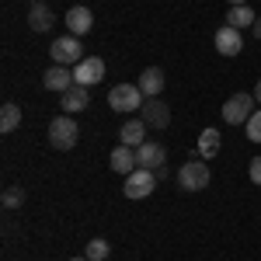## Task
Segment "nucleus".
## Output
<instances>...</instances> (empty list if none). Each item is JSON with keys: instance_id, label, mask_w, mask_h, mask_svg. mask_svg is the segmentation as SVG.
<instances>
[{"instance_id": "nucleus-8", "label": "nucleus", "mask_w": 261, "mask_h": 261, "mask_svg": "<svg viewBox=\"0 0 261 261\" xmlns=\"http://www.w3.org/2000/svg\"><path fill=\"white\" fill-rule=\"evenodd\" d=\"M140 112H143L140 119L146 122L150 129H167V125H171V108H167L161 98H146V105H143Z\"/></svg>"}, {"instance_id": "nucleus-6", "label": "nucleus", "mask_w": 261, "mask_h": 261, "mask_svg": "<svg viewBox=\"0 0 261 261\" xmlns=\"http://www.w3.org/2000/svg\"><path fill=\"white\" fill-rule=\"evenodd\" d=\"M53 63H60V66H77L84 60V45L77 35H63V39L53 42Z\"/></svg>"}, {"instance_id": "nucleus-20", "label": "nucleus", "mask_w": 261, "mask_h": 261, "mask_svg": "<svg viewBox=\"0 0 261 261\" xmlns=\"http://www.w3.org/2000/svg\"><path fill=\"white\" fill-rule=\"evenodd\" d=\"M18 125H21V105L4 101V108H0V133H14Z\"/></svg>"}, {"instance_id": "nucleus-21", "label": "nucleus", "mask_w": 261, "mask_h": 261, "mask_svg": "<svg viewBox=\"0 0 261 261\" xmlns=\"http://www.w3.org/2000/svg\"><path fill=\"white\" fill-rule=\"evenodd\" d=\"M108 251H112V244L105 241V237H94V241L87 244V251H84V254H87L91 261H108Z\"/></svg>"}, {"instance_id": "nucleus-29", "label": "nucleus", "mask_w": 261, "mask_h": 261, "mask_svg": "<svg viewBox=\"0 0 261 261\" xmlns=\"http://www.w3.org/2000/svg\"><path fill=\"white\" fill-rule=\"evenodd\" d=\"M35 4H42V0H32V7H35Z\"/></svg>"}, {"instance_id": "nucleus-1", "label": "nucleus", "mask_w": 261, "mask_h": 261, "mask_svg": "<svg viewBox=\"0 0 261 261\" xmlns=\"http://www.w3.org/2000/svg\"><path fill=\"white\" fill-rule=\"evenodd\" d=\"M81 140V125L70 119V115H56L49 122V146L53 150H73Z\"/></svg>"}, {"instance_id": "nucleus-11", "label": "nucleus", "mask_w": 261, "mask_h": 261, "mask_svg": "<svg viewBox=\"0 0 261 261\" xmlns=\"http://www.w3.org/2000/svg\"><path fill=\"white\" fill-rule=\"evenodd\" d=\"M91 105V94H87V87H81V84H73L70 91H63L60 94V108L63 115H77V112H84Z\"/></svg>"}, {"instance_id": "nucleus-12", "label": "nucleus", "mask_w": 261, "mask_h": 261, "mask_svg": "<svg viewBox=\"0 0 261 261\" xmlns=\"http://www.w3.org/2000/svg\"><path fill=\"white\" fill-rule=\"evenodd\" d=\"M136 161H140V167H146V171H161L164 161H167V150H164L161 143H143V146H136Z\"/></svg>"}, {"instance_id": "nucleus-15", "label": "nucleus", "mask_w": 261, "mask_h": 261, "mask_svg": "<svg viewBox=\"0 0 261 261\" xmlns=\"http://www.w3.org/2000/svg\"><path fill=\"white\" fill-rule=\"evenodd\" d=\"M146 129H150V125H146L143 119H129V122L119 129V143H122V146H133V150H136V146H143V143H146Z\"/></svg>"}, {"instance_id": "nucleus-26", "label": "nucleus", "mask_w": 261, "mask_h": 261, "mask_svg": "<svg viewBox=\"0 0 261 261\" xmlns=\"http://www.w3.org/2000/svg\"><path fill=\"white\" fill-rule=\"evenodd\" d=\"M226 4H230V7H244L247 0H226Z\"/></svg>"}, {"instance_id": "nucleus-7", "label": "nucleus", "mask_w": 261, "mask_h": 261, "mask_svg": "<svg viewBox=\"0 0 261 261\" xmlns=\"http://www.w3.org/2000/svg\"><path fill=\"white\" fill-rule=\"evenodd\" d=\"M73 81L81 87H94V84L105 81V60L101 56H84L77 66H73Z\"/></svg>"}, {"instance_id": "nucleus-3", "label": "nucleus", "mask_w": 261, "mask_h": 261, "mask_svg": "<svg viewBox=\"0 0 261 261\" xmlns=\"http://www.w3.org/2000/svg\"><path fill=\"white\" fill-rule=\"evenodd\" d=\"M254 105H258L254 94H244V91L241 94H230L226 105H223V122H226V125H247V119L258 112Z\"/></svg>"}, {"instance_id": "nucleus-10", "label": "nucleus", "mask_w": 261, "mask_h": 261, "mask_svg": "<svg viewBox=\"0 0 261 261\" xmlns=\"http://www.w3.org/2000/svg\"><path fill=\"white\" fill-rule=\"evenodd\" d=\"M42 84H45V91H56V94H63V91H70L77 81H73V70H66V66H60V63H53V66L45 70Z\"/></svg>"}, {"instance_id": "nucleus-4", "label": "nucleus", "mask_w": 261, "mask_h": 261, "mask_svg": "<svg viewBox=\"0 0 261 261\" xmlns=\"http://www.w3.org/2000/svg\"><path fill=\"white\" fill-rule=\"evenodd\" d=\"M153 188H157V171H146V167H136L133 174H125V185H122L125 199H146Z\"/></svg>"}, {"instance_id": "nucleus-24", "label": "nucleus", "mask_w": 261, "mask_h": 261, "mask_svg": "<svg viewBox=\"0 0 261 261\" xmlns=\"http://www.w3.org/2000/svg\"><path fill=\"white\" fill-rule=\"evenodd\" d=\"M247 178H251V185H258V188H261V157H254V161H251V167H247Z\"/></svg>"}, {"instance_id": "nucleus-27", "label": "nucleus", "mask_w": 261, "mask_h": 261, "mask_svg": "<svg viewBox=\"0 0 261 261\" xmlns=\"http://www.w3.org/2000/svg\"><path fill=\"white\" fill-rule=\"evenodd\" d=\"M254 101L261 105V81H258V87H254Z\"/></svg>"}, {"instance_id": "nucleus-14", "label": "nucleus", "mask_w": 261, "mask_h": 261, "mask_svg": "<svg viewBox=\"0 0 261 261\" xmlns=\"http://www.w3.org/2000/svg\"><path fill=\"white\" fill-rule=\"evenodd\" d=\"M108 164H112V171H115V174H133V171L140 167V161H136V150H133V146H122V143L112 150Z\"/></svg>"}, {"instance_id": "nucleus-2", "label": "nucleus", "mask_w": 261, "mask_h": 261, "mask_svg": "<svg viewBox=\"0 0 261 261\" xmlns=\"http://www.w3.org/2000/svg\"><path fill=\"white\" fill-rule=\"evenodd\" d=\"M108 105H112L115 112H122V115H133L136 108L146 105V98H143L140 84H115V87L108 91Z\"/></svg>"}, {"instance_id": "nucleus-25", "label": "nucleus", "mask_w": 261, "mask_h": 261, "mask_svg": "<svg viewBox=\"0 0 261 261\" xmlns=\"http://www.w3.org/2000/svg\"><path fill=\"white\" fill-rule=\"evenodd\" d=\"M251 35H254V39H261V18L254 21V28H251Z\"/></svg>"}, {"instance_id": "nucleus-5", "label": "nucleus", "mask_w": 261, "mask_h": 261, "mask_svg": "<svg viewBox=\"0 0 261 261\" xmlns=\"http://www.w3.org/2000/svg\"><path fill=\"white\" fill-rule=\"evenodd\" d=\"M178 185L185 192H202L209 185V164L205 161H185L178 171Z\"/></svg>"}, {"instance_id": "nucleus-23", "label": "nucleus", "mask_w": 261, "mask_h": 261, "mask_svg": "<svg viewBox=\"0 0 261 261\" xmlns=\"http://www.w3.org/2000/svg\"><path fill=\"white\" fill-rule=\"evenodd\" d=\"M244 129H247V140H251V143H261V108L251 115V119H247V125H244Z\"/></svg>"}, {"instance_id": "nucleus-17", "label": "nucleus", "mask_w": 261, "mask_h": 261, "mask_svg": "<svg viewBox=\"0 0 261 261\" xmlns=\"http://www.w3.org/2000/svg\"><path fill=\"white\" fill-rule=\"evenodd\" d=\"M56 24V18H53V11L45 7V4H35L32 11H28V28L32 32H49Z\"/></svg>"}, {"instance_id": "nucleus-28", "label": "nucleus", "mask_w": 261, "mask_h": 261, "mask_svg": "<svg viewBox=\"0 0 261 261\" xmlns=\"http://www.w3.org/2000/svg\"><path fill=\"white\" fill-rule=\"evenodd\" d=\"M70 261H91V258H87V254H81V258H70Z\"/></svg>"}, {"instance_id": "nucleus-9", "label": "nucleus", "mask_w": 261, "mask_h": 261, "mask_svg": "<svg viewBox=\"0 0 261 261\" xmlns=\"http://www.w3.org/2000/svg\"><path fill=\"white\" fill-rule=\"evenodd\" d=\"M63 24H66V32H70V35H77V39H81V35H87V32L94 28V14H91L87 7H70V11H66V18H63Z\"/></svg>"}, {"instance_id": "nucleus-13", "label": "nucleus", "mask_w": 261, "mask_h": 261, "mask_svg": "<svg viewBox=\"0 0 261 261\" xmlns=\"http://www.w3.org/2000/svg\"><path fill=\"white\" fill-rule=\"evenodd\" d=\"M244 49V39L237 28H230V24H223V28H216V53L220 56H237Z\"/></svg>"}, {"instance_id": "nucleus-22", "label": "nucleus", "mask_w": 261, "mask_h": 261, "mask_svg": "<svg viewBox=\"0 0 261 261\" xmlns=\"http://www.w3.org/2000/svg\"><path fill=\"white\" fill-rule=\"evenodd\" d=\"M21 202H24V188H21V185H11V188H4V205H7V209H18Z\"/></svg>"}, {"instance_id": "nucleus-18", "label": "nucleus", "mask_w": 261, "mask_h": 261, "mask_svg": "<svg viewBox=\"0 0 261 261\" xmlns=\"http://www.w3.org/2000/svg\"><path fill=\"white\" fill-rule=\"evenodd\" d=\"M220 146H223V136L216 133V129H202V136H199V157H202V161L216 157Z\"/></svg>"}, {"instance_id": "nucleus-19", "label": "nucleus", "mask_w": 261, "mask_h": 261, "mask_svg": "<svg viewBox=\"0 0 261 261\" xmlns=\"http://www.w3.org/2000/svg\"><path fill=\"white\" fill-rule=\"evenodd\" d=\"M254 21H258V18H254V11H251L247 4L226 11V24H230V28H237V32H241V28H254Z\"/></svg>"}, {"instance_id": "nucleus-16", "label": "nucleus", "mask_w": 261, "mask_h": 261, "mask_svg": "<svg viewBox=\"0 0 261 261\" xmlns=\"http://www.w3.org/2000/svg\"><path fill=\"white\" fill-rule=\"evenodd\" d=\"M136 84H140L143 98H161V91H164V70H161V66H146Z\"/></svg>"}]
</instances>
